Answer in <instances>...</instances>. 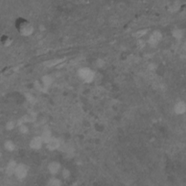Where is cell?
<instances>
[{
    "label": "cell",
    "instance_id": "7",
    "mask_svg": "<svg viewBox=\"0 0 186 186\" xmlns=\"http://www.w3.org/2000/svg\"><path fill=\"white\" fill-rule=\"evenodd\" d=\"M174 110L177 113H183L185 110V105L183 102H180L176 104Z\"/></svg>",
    "mask_w": 186,
    "mask_h": 186
},
{
    "label": "cell",
    "instance_id": "5",
    "mask_svg": "<svg viewBox=\"0 0 186 186\" xmlns=\"http://www.w3.org/2000/svg\"><path fill=\"white\" fill-rule=\"evenodd\" d=\"M46 143H47L48 148L50 150L56 149V148L59 146V142H58V140L53 137L51 138Z\"/></svg>",
    "mask_w": 186,
    "mask_h": 186
},
{
    "label": "cell",
    "instance_id": "3",
    "mask_svg": "<svg viewBox=\"0 0 186 186\" xmlns=\"http://www.w3.org/2000/svg\"><path fill=\"white\" fill-rule=\"evenodd\" d=\"M20 31L22 33V34L27 36V35L31 34L32 32V27L29 24H27L26 23H23L20 24Z\"/></svg>",
    "mask_w": 186,
    "mask_h": 186
},
{
    "label": "cell",
    "instance_id": "9",
    "mask_svg": "<svg viewBox=\"0 0 186 186\" xmlns=\"http://www.w3.org/2000/svg\"><path fill=\"white\" fill-rule=\"evenodd\" d=\"M17 164H15V162H11L8 165L7 168V172L8 174H12V173L15 172L16 167H17Z\"/></svg>",
    "mask_w": 186,
    "mask_h": 186
},
{
    "label": "cell",
    "instance_id": "10",
    "mask_svg": "<svg viewBox=\"0 0 186 186\" xmlns=\"http://www.w3.org/2000/svg\"><path fill=\"white\" fill-rule=\"evenodd\" d=\"M5 148L9 151H12L14 149V144L12 142H7V143H5Z\"/></svg>",
    "mask_w": 186,
    "mask_h": 186
},
{
    "label": "cell",
    "instance_id": "6",
    "mask_svg": "<svg viewBox=\"0 0 186 186\" xmlns=\"http://www.w3.org/2000/svg\"><path fill=\"white\" fill-rule=\"evenodd\" d=\"M161 38V33H158V32H154V33L151 36V38H150V43L153 44H155L158 43V42H159Z\"/></svg>",
    "mask_w": 186,
    "mask_h": 186
},
{
    "label": "cell",
    "instance_id": "1",
    "mask_svg": "<svg viewBox=\"0 0 186 186\" xmlns=\"http://www.w3.org/2000/svg\"><path fill=\"white\" fill-rule=\"evenodd\" d=\"M80 76L87 81H91L94 78V74L87 68H83L80 71Z\"/></svg>",
    "mask_w": 186,
    "mask_h": 186
},
{
    "label": "cell",
    "instance_id": "4",
    "mask_svg": "<svg viewBox=\"0 0 186 186\" xmlns=\"http://www.w3.org/2000/svg\"><path fill=\"white\" fill-rule=\"evenodd\" d=\"M43 142L42 137H36L32 139L31 142V146L33 148H39L42 146V143Z\"/></svg>",
    "mask_w": 186,
    "mask_h": 186
},
{
    "label": "cell",
    "instance_id": "11",
    "mask_svg": "<svg viewBox=\"0 0 186 186\" xmlns=\"http://www.w3.org/2000/svg\"><path fill=\"white\" fill-rule=\"evenodd\" d=\"M181 35H182V33L180 30H176L174 32V36H176V37H180Z\"/></svg>",
    "mask_w": 186,
    "mask_h": 186
},
{
    "label": "cell",
    "instance_id": "8",
    "mask_svg": "<svg viewBox=\"0 0 186 186\" xmlns=\"http://www.w3.org/2000/svg\"><path fill=\"white\" fill-rule=\"evenodd\" d=\"M60 169V164L58 162H52L49 166V170L52 174H55Z\"/></svg>",
    "mask_w": 186,
    "mask_h": 186
},
{
    "label": "cell",
    "instance_id": "2",
    "mask_svg": "<svg viewBox=\"0 0 186 186\" xmlns=\"http://www.w3.org/2000/svg\"><path fill=\"white\" fill-rule=\"evenodd\" d=\"M27 168L25 165H23V164H20V165H17V167H16L15 169V174H16L18 178H23L26 176L27 174Z\"/></svg>",
    "mask_w": 186,
    "mask_h": 186
}]
</instances>
